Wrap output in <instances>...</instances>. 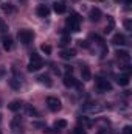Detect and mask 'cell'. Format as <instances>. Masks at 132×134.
<instances>
[{
    "instance_id": "cell-1",
    "label": "cell",
    "mask_w": 132,
    "mask_h": 134,
    "mask_svg": "<svg viewBox=\"0 0 132 134\" xmlns=\"http://www.w3.org/2000/svg\"><path fill=\"white\" fill-rule=\"evenodd\" d=\"M79 24H81V17L78 14H71L70 17H67V20H65L67 28L71 33H78L79 31Z\"/></svg>"
},
{
    "instance_id": "cell-2",
    "label": "cell",
    "mask_w": 132,
    "mask_h": 134,
    "mask_svg": "<svg viewBox=\"0 0 132 134\" xmlns=\"http://www.w3.org/2000/svg\"><path fill=\"white\" fill-rule=\"evenodd\" d=\"M44 67V63H42V59L39 58V55L37 53H31V58H30V63H28V72H37V70H40Z\"/></svg>"
},
{
    "instance_id": "cell-3",
    "label": "cell",
    "mask_w": 132,
    "mask_h": 134,
    "mask_svg": "<svg viewBox=\"0 0 132 134\" xmlns=\"http://www.w3.org/2000/svg\"><path fill=\"white\" fill-rule=\"evenodd\" d=\"M95 86H97V89H98L99 92H110L112 91V84L107 80L101 78V76L95 78Z\"/></svg>"
},
{
    "instance_id": "cell-4",
    "label": "cell",
    "mask_w": 132,
    "mask_h": 134,
    "mask_svg": "<svg viewBox=\"0 0 132 134\" xmlns=\"http://www.w3.org/2000/svg\"><path fill=\"white\" fill-rule=\"evenodd\" d=\"M33 37H34V34L31 30H20L19 33H17V39L22 42V44H30L31 41H33Z\"/></svg>"
},
{
    "instance_id": "cell-5",
    "label": "cell",
    "mask_w": 132,
    "mask_h": 134,
    "mask_svg": "<svg viewBox=\"0 0 132 134\" xmlns=\"http://www.w3.org/2000/svg\"><path fill=\"white\" fill-rule=\"evenodd\" d=\"M11 130L14 134H22L23 133V123H22V119L20 117H14L13 122H11Z\"/></svg>"
},
{
    "instance_id": "cell-6",
    "label": "cell",
    "mask_w": 132,
    "mask_h": 134,
    "mask_svg": "<svg viewBox=\"0 0 132 134\" xmlns=\"http://www.w3.org/2000/svg\"><path fill=\"white\" fill-rule=\"evenodd\" d=\"M47 106H48V109L50 111H59L61 108H62V104H61V100L59 98H56V97H48L47 98Z\"/></svg>"
},
{
    "instance_id": "cell-7",
    "label": "cell",
    "mask_w": 132,
    "mask_h": 134,
    "mask_svg": "<svg viewBox=\"0 0 132 134\" xmlns=\"http://www.w3.org/2000/svg\"><path fill=\"white\" fill-rule=\"evenodd\" d=\"M84 111L86 112H99V111H103V108L98 103H87V104H84Z\"/></svg>"
},
{
    "instance_id": "cell-8",
    "label": "cell",
    "mask_w": 132,
    "mask_h": 134,
    "mask_svg": "<svg viewBox=\"0 0 132 134\" xmlns=\"http://www.w3.org/2000/svg\"><path fill=\"white\" fill-rule=\"evenodd\" d=\"M36 13H37L39 17H48V14H50V8H48L47 5H39V6L36 8Z\"/></svg>"
},
{
    "instance_id": "cell-9",
    "label": "cell",
    "mask_w": 132,
    "mask_h": 134,
    "mask_svg": "<svg viewBox=\"0 0 132 134\" xmlns=\"http://www.w3.org/2000/svg\"><path fill=\"white\" fill-rule=\"evenodd\" d=\"M112 44H113V45H124V44H126V37H124V34H121V33L113 34V37H112Z\"/></svg>"
},
{
    "instance_id": "cell-10",
    "label": "cell",
    "mask_w": 132,
    "mask_h": 134,
    "mask_svg": "<svg viewBox=\"0 0 132 134\" xmlns=\"http://www.w3.org/2000/svg\"><path fill=\"white\" fill-rule=\"evenodd\" d=\"M81 78H82V81H90L92 80V72L87 66L81 67Z\"/></svg>"
},
{
    "instance_id": "cell-11",
    "label": "cell",
    "mask_w": 132,
    "mask_h": 134,
    "mask_svg": "<svg viewBox=\"0 0 132 134\" xmlns=\"http://www.w3.org/2000/svg\"><path fill=\"white\" fill-rule=\"evenodd\" d=\"M89 17H90L92 22H98L99 19H101V9H99V8H92Z\"/></svg>"
},
{
    "instance_id": "cell-12",
    "label": "cell",
    "mask_w": 132,
    "mask_h": 134,
    "mask_svg": "<svg viewBox=\"0 0 132 134\" xmlns=\"http://www.w3.org/2000/svg\"><path fill=\"white\" fill-rule=\"evenodd\" d=\"M2 45H3V48L8 52V50H13V47H14V42H13V39H11L9 36H5V37L2 39Z\"/></svg>"
},
{
    "instance_id": "cell-13",
    "label": "cell",
    "mask_w": 132,
    "mask_h": 134,
    "mask_svg": "<svg viewBox=\"0 0 132 134\" xmlns=\"http://www.w3.org/2000/svg\"><path fill=\"white\" fill-rule=\"evenodd\" d=\"M115 56H117L120 61H129V59H131L128 50H117V52H115Z\"/></svg>"
},
{
    "instance_id": "cell-14",
    "label": "cell",
    "mask_w": 132,
    "mask_h": 134,
    "mask_svg": "<svg viewBox=\"0 0 132 134\" xmlns=\"http://www.w3.org/2000/svg\"><path fill=\"white\" fill-rule=\"evenodd\" d=\"M76 80L71 76V73H67L65 76H64V86L65 87H73V86H76Z\"/></svg>"
},
{
    "instance_id": "cell-15",
    "label": "cell",
    "mask_w": 132,
    "mask_h": 134,
    "mask_svg": "<svg viewBox=\"0 0 132 134\" xmlns=\"http://www.w3.org/2000/svg\"><path fill=\"white\" fill-rule=\"evenodd\" d=\"M53 9L58 13V14H64L65 13V5H64V2L61 0V2H55L53 3Z\"/></svg>"
},
{
    "instance_id": "cell-16",
    "label": "cell",
    "mask_w": 132,
    "mask_h": 134,
    "mask_svg": "<svg viewBox=\"0 0 132 134\" xmlns=\"http://www.w3.org/2000/svg\"><path fill=\"white\" fill-rule=\"evenodd\" d=\"M117 83H118L120 86H128V84H129V75H128V73L118 75V76H117Z\"/></svg>"
},
{
    "instance_id": "cell-17",
    "label": "cell",
    "mask_w": 132,
    "mask_h": 134,
    "mask_svg": "<svg viewBox=\"0 0 132 134\" xmlns=\"http://www.w3.org/2000/svg\"><path fill=\"white\" fill-rule=\"evenodd\" d=\"M76 55V52L73 50V48H68V50H62L61 52V58L62 59H70V58H73Z\"/></svg>"
},
{
    "instance_id": "cell-18",
    "label": "cell",
    "mask_w": 132,
    "mask_h": 134,
    "mask_svg": "<svg viewBox=\"0 0 132 134\" xmlns=\"http://www.w3.org/2000/svg\"><path fill=\"white\" fill-rule=\"evenodd\" d=\"M37 80H39V83H42V84H45V86H51V84H53V81H51V78H50L48 75H40Z\"/></svg>"
},
{
    "instance_id": "cell-19",
    "label": "cell",
    "mask_w": 132,
    "mask_h": 134,
    "mask_svg": "<svg viewBox=\"0 0 132 134\" xmlns=\"http://www.w3.org/2000/svg\"><path fill=\"white\" fill-rule=\"evenodd\" d=\"M8 108H9L11 111H14V112H16V111H19V109L22 108V101H19V100H14V101H11V103L8 104Z\"/></svg>"
},
{
    "instance_id": "cell-20",
    "label": "cell",
    "mask_w": 132,
    "mask_h": 134,
    "mask_svg": "<svg viewBox=\"0 0 132 134\" xmlns=\"http://www.w3.org/2000/svg\"><path fill=\"white\" fill-rule=\"evenodd\" d=\"M9 86H11L13 89H19V87H20V80H19V78H11V80H9Z\"/></svg>"
},
{
    "instance_id": "cell-21",
    "label": "cell",
    "mask_w": 132,
    "mask_h": 134,
    "mask_svg": "<svg viewBox=\"0 0 132 134\" xmlns=\"http://www.w3.org/2000/svg\"><path fill=\"white\" fill-rule=\"evenodd\" d=\"M65 126H67L65 120H56V122H55V128H58V130H64Z\"/></svg>"
},
{
    "instance_id": "cell-22",
    "label": "cell",
    "mask_w": 132,
    "mask_h": 134,
    "mask_svg": "<svg viewBox=\"0 0 132 134\" xmlns=\"http://www.w3.org/2000/svg\"><path fill=\"white\" fill-rule=\"evenodd\" d=\"M90 39H92V41H97V44H99L101 47H104V41L99 37L98 34H90Z\"/></svg>"
},
{
    "instance_id": "cell-23",
    "label": "cell",
    "mask_w": 132,
    "mask_h": 134,
    "mask_svg": "<svg viewBox=\"0 0 132 134\" xmlns=\"http://www.w3.org/2000/svg\"><path fill=\"white\" fill-rule=\"evenodd\" d=\"M2 9H3L5 13H14V6H13V5H9V3L2 5Z\"/></svg>"
},
{
    "instance_id": "cell-24",
    "label": "cell",
    "mask_w": 132,
    "mask_h": 134,
    "mask_svg": "<svg viewBox=\"0 0 132 134\" xmlns=\"http://www.w3.org/2000/svg\"><path fill=\"white\" fill-rule=\"evenodd\" d=\"M40 50H42L45 55H50V53H51V47H50L48 44H44V45H40Z\"/></svg>"
},
{
    "instance_id": "cell-25",
    "label": "cell",
    "mask_w": 132,
    "mask_h": 134,
    "mask_svg": "<svg viewBox=\"0 0 132 134\" xmlns=\"http://www.w3.org/2000/svg\"><path fill=\"white\" fill-rule=\"evenodd\" d=\"M27 111H28V114H30V115H39V112L34 109L33 106H30V104H27Z\"/></svg>"
},
{
    "instance_id": "cell-26",
    "label": "cell",
    "mask_w": 132,
    "mask_h": 134,
    "mask_svg": "<svg viewBox=\"0 0 132 134\" xmlns=\"http://www.w3.org/2000/svg\"><path fill=\"white\" fill-rule=\"evenodd\" d=\"M5 31H8V25L5 24V20L0 19V33H5Z\"/></svg>"
},
{
    "instance_id": "cell-27",
    "label": "cell",
    "mask_w": 132,
    "mask_h": 134,
    "mask_svg": "<svg viewBox=\"0 0 132 134\" xmlns=\"http://www.w3.org/2000/svg\"><path fill=\"white\" fill-rule=\"evenodd\" d=\"M73 133H75V134H87V133H86V130H84V126H76Z\"/></svg>"
},
{
    "instance_id": "cell-28",
    "label": "cell",
    "mask_w": 132,
    "mask_h": 134,
    "mask_svg": "<svg viewBox=\"0 0 132 134\" xmlns=\"http://www.w3.org/2000/svg\"><path fill=\"white\" fill-rule=\"evenodd\" d=\"M68 42H70V37H68V36H64V37L61 39V42H59V45H61V47H64V45H67Z\"/></svg>"
},
{
    "instance_id": "cell-29",
    "label": "cell",
    "mask_w": 132,
    "mask_h": 134,
    "mask_svg": "<svg viewBox=\"0 0 132 134\" xmlns=\"http://www.w3.org/2000/svg\"><path fill=\"white\" fill-rule=\"evenodd\" d=\"M124 28H126L128 31H131V30H132V22L129 20V19H128V20H124Z\"/></svg>"
},
{
    "instance_id": "cell-30",
    "label": "cell",
    "mask_w": 132,
    "mask_h": 134,
    "mask_svg": "<svg viewBox=\"0 0 132 134\" xmlns=\"http://www.w3.org/2000/svg\"><path fill=\"white\" fill-rule=\"evenodd\" d=\"M78 44H79V47H84V48H87V47H89V44H87L86 41H79Z\"/></svg>"
},
{
    "instance_id": "cell-31",
    "label": "cell",
    "mask_w": 132,
    "mask_h": 134,
    "mask_svg": "<svg viewBox=\"0 0 132 134\" xmlns=\"http://www.w3.org/2000/svg\"><path fill=\"white\" fill-rule=\"evenodd\" d=\"M124 134H131V126H124Z\"/></svg>"
},
{
    "instance_id": "cell-32",
    "label": "cell",
    "mask_w": 132,
    "mask_h": 134,
    "mask_svg": "<svg viewBox=\"0 0 132 134\" xmlns=\"http://www.w3.org/2000/svg\"><path fill=\"white\" fill-rule=\"evenodd\" d=\"M98 134H107V130H99Z\"/></svg>"
},
{
    "instance_id": "cell-33",
    "label": "cell",
    "mask_w": 132,
    "mask_h": 134,
    "mask_svg": "<svg viewBox=\"0 0 132 134\" xmlns=\"http://www.w3.org/2000/svg\"><path fill=\"white\" fill-rule=\"evenodd\" d=\"M124 3H126V5H131V3H132V0H124Z\"/></svg>"
},
{
    "instance_id": "cell-34",
    "label": "cell",
    "mask_w": 132,
    "mask_h": 134,
    "mask_svg": "<svg viewBox=\"0 0 132 134\" xmlns=\"http://www.w3.org/2000/svg\"><path fill=\"white\" fill-rule=\"evenodd\" d=\"M0 120H2V115H0Z\"/></svg>"
},
{
    "instance_id": "cell-35",
    "label": "cell",
    "mask_w": 132,
    "mask_h": 134,
    "mask_svg": "<svg viewBox=\"0 0 132 134\" xmlns=\"http://www.w3.org/2000/svg\"><path fill=\"white\" fill-rule=\"evenodd\" d=\"M99 2H103V0H99Z\"/></svg>"
},
{
    "instance_id": "cell-36",
    "label": "cell",
    "mask_w": 132,
    "mask_h": 134,
    "mask_svg": "<svg viewBox=\"0 0 132 134\" xmlns=\"http://www.w3.org/2000/svg\"><path fill=\"white\" fill-rule=\"evenodd\" d=\"M0 134H2V131H0Z\"/></svg>"
}]
</instances>
